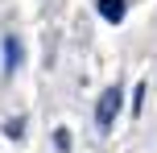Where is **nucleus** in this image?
I'll use <instances>...</instances> for the list:
<instances>
[{"label": "nucleus", "mask_w": 157, "mask_h": 153, "mask_svg": "<svg viewBox=\"0 0 157 153\" xmlns=\"http://www.w3.org/2000/svg\"><path fill=\"white\" fill-rule=\"evenodd\" d=\"M21 37H17V33H4V75H13L17 66H21Z\"/></svg>", "instance_id": "nucleus-3"}, {"label": "nucleus", "mask_w": 157, "mask_h": 153, "mask_svg": "<svg viewBox=\"0 0 157 153\" xmlns=\"http://www.w3.org/2000/svg\"><path fill=\"white\" fill-rule=\"evenodd\" d=\"M120 108H124V91H120L116 83H112V87L99 95V104H95V128H99V132H108L112 124H116Z\"/></svg>", "instance_id": "nucleus-1"}, {"label": "nucleus", "mask_w": 157, "mask_h": 153, "mask_svg": "<svg viewBox=\"0 0 157 153\" xmlns=\"http://www.w3.org/2000/svg\"><path fill=\"white\" fill-rule=\"evenodd\" d=\"M95 13H99L108 25H120L124 13H128V0H95Z\"/></svg>", "instance_id": "nucleus-2"}, {"label": "nucleus", "mask_w": 157, "mask_h": 153, "mask_svg": "<svg viewBox=\"0 0 157 153\" xmlns=\"http://www.w3.org/2000/svg\"><path fill=\"white\" fill-rule=\"evenodd\" d=\"M4 137H8V141H21V137H25V120H21V116H13V120L4 124Z\"/></svg>", "instance_id": "nucleus-4"}, {"label": "nucleus", "mask_w": 157, "mask_h": 153, "mask_svg": "<svg viewBox=\"0 0 157 153\" xmlns=\"http://www.w3.org/2000/svg\"><path fill=\"white\" fill-rule=\"evenodd\" d=\"M141 99H145V83H136V91H132V112H141Z\"/></svg>", "instance_id": "nucleus-6"}, {"label": "nucleus", "mask_w": 157, "mask_h": 153, "mask_svg": "<svg viewBox=\"0 0 157 153\" xmlns=\"http://www.w3.org/2000/svg\"><path fill=\"white\" fill-rule=\"evenodd\" d=\"M54 149L58 153H71V128H54Z\"/></svg>", "instance_id": "nucleus-5"}]
</instances>
